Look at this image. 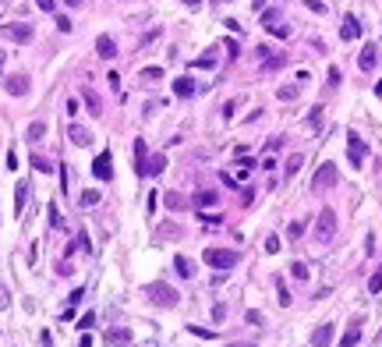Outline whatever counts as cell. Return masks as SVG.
<instances>
[{"label":"cell","instance_id":"1","mask_svg":"<svg viewBox=\"0 0 382 347\" xmlns=\"http://www.w3.org/2000/svg\"><path fill=\"white\" fill-rule=\"evenodd\" d=\"M145 298H149L152 305H160V308H174V305L181 301V294H177L170 284H163V280L149 284V287H145Z\"/></svg>","mask_w":382,"mask_h":347},{"label":"cell","instance_id":"2","mask_svg":"<svg viewBox=\"0 0 382 347\" xmlns=\"http://www.w3.org/2000/svg\"><path fill=\"white\" fill-rule=\"evenodd\" d=\"M212 269H234L237 262H241V252H234V248H205V255H202Z\"/></svg>","mask_w":382,"mask_h":347},{"label":"cell","instance_id":"3","mask_svg":"<svg viewBox=\"0 0 382 347\" xmlns=\"http://www.w3.org/2000/svg\"><path fill=\"white\" fill-rule=\"evenodd\" d=\"M347 160H351V167H365V160H368V145H365V138L358 135V131H347Z\"/></svg>","mask_w":382,"mask_h":347},{"label":"cell","instance_id":"4","mask_svg":"<svg viewBox=\"0 0 382 347\" xmlns=\"http://www.w3.org/2000/svg\"><path fill=\"white\" fill-rule=\"evenodd\" d=\"M336 181H340V174H336V163H322V167H319V174L312 177V191H315V195H322V191L336 188Z\"/></svg>","mask_w":382,"mask_h":347},{"label":"cell","instance_id":"5","mask_svg":"<svg viewBox=\"0 0 382 347\" xmlns=\"http://www.w3.org/2000/svg\"><path fill=\"white\" fill-rule=\"evenodd\" d=\"M319 230H315V238L326 245V241H333V234H336V213L326 206V209H319V223H315Z\"/></svg>","mask_w":382,"mask_h":347},{"label":"cell","instance_id":"6","mask_svg":"<svg viewBox=\"0 0 382 347\" xmlns=\"http://www.w3.org/2000/svg\"><path fill=\"white\" fill-rule=\"evenodd\" d=\"M92 177H96V181H110V177H113V152H110V149H103L99 156L92 160Z\"/></svg>","mask_w":382,"mask_h":347},{"label":"cell","instance_id":"7","mask_svg":"<svg viewBox=\"0 0 382 347\" xmlns=\"http://www.w3.org/2000/svg\"><path fill=\"white\" fill-rule=\"evenodd\" d=\"M361 326H365V319L354 316V319L347 323V330H343V337H340L336 347H358V344H361Z\"/></svg>","mask_w":382,"mask_h":347},{"label":"cell","instance_id":"8","mask_svg":"<svg viewBox=\"0 0 382 347\" xmlns=\"http://www.w3.org/2000/svg\"><path fill=\"white\" fill-rule=\"evenodd\" d=\"M4 35L11 43H32V25H25V21H11V25H4Z\"/></svg>","mask_w":382,"mask_h":347},{"label":"cell","instance_id":"9","mask_svg":"<svg viewBox=\"0 0 382 347\" xmlns=\"http://www.w3.org/2000/svg\"><path fill=\"white\" fill-rule=\"evenodd\" d=\"M333 340H336V326L333 323H319L312 330V347H329Z\"/></svg>","mask_w":382,"mask_h":347},{"label":"cell","instance_id":"10","mask_svg":"<svg viewBox=\"0 0 382 347\" xmlns=\"http://www.w3.org/2000/svg\"><path fill=\"white\" fill-rule=\"evenodd\" d=\"M28 85H32V78H28L25 71H18V74H7V78H4V89H7L11 96H25V92H28Z\"/></svg>","mask_w":382,"mask_h":347},{"label":"cell","instance_id":"11","mask_svg":"<svg viewBox=\"0 0 382 347\" xmlns=\"http://www.w3.org/2000/svg\"><path fill=\"white\" fill-rule=\"evenodd\" d=\"M103 344H110V347H128V344H131V330H128V326H110V330L103 333Z\"/></svg>","mask_w":382,"mask_h":347},{"label":"cell","instance_id":"12","mask_svg":"<svg viewBox=\"0 0 382 347\" xmlns=\"http://www.w3.org/2000/svg\"><path fill=\"white\" fill-rule=\"evenodd\" d=\"M216 202H219V191L216 188H202V191L191 195V209H212Z\"/></svg>","mask_w":382,"mask_h":347},{"label":"cell","instance_id":"13","mask_svg":"<svg viewBox=\"0 0 382 347\" xmlns=\"http://www.w3.org/2000/svg\"><path fill=\"white\" fill-rule=\"evenodd\" d=\"M131 145H135V174L145 177V170H149V149H145V138H135Z\"/></svg>","mask_w":382,"mask_h":347},{"label":"cell","instance_id":"14","mask_svg":"<svg viewBox=\"0 0 382 347\" xmlns=\"http://www.w3.org/2000/svg\"><path fill=\"white\" fill-rule=\"evenodd\" d=\"M375 64H379V46L375 43H365L361 46V57H358V67L361 71H375Z\"/></svg>","mask_w":382,"mask_h":347},{"label":"cell","instance_id":"15","mask_svg":"<svg viewBox=\"0 0 382 347\" xmlns=\"http://www.w3.org/2000/svg\"><path fill=\"white\" fill-rule=\"evenodd\" d=\"M340 35H343V39H347V43H354V39H358V35H361V21H358L354 14H343V25H340Z\"/></svg>","mask_w":382,"mask_h":347},{"label":"cell","instance_id":"16","mask_svg":"<svg viewBox=\"0 0 382 347\" xmlns=\"http://www.w3.org/2000/svg\"><path fill=\"white\" fill-rule=\"evenodd\" d=\"M67 138H71L74 145H92V131H89L85 124H67Z\"/></svg>","mask_w":382,"mask_h":347},{"label":"cell","instance_id":"17","mask_svg":"<svg viewBox=\"0 0 382 347\" xmlns=\"http://www.w3.org/2000/svg\"><path fill=\"white\" fill-rule=\"evenodd\" d=\"M163 206H167L170 213H181V209H188V206H191V199H184L181 191H167V195H163Z\"/></svg>","mask_w":382,"mask_h":347},{"label":"cell","instance_id":"18","mask_svg":"<svg viewBox=\"0 0 382 347\" xmlns=\"http://www.w3.org/2000/svg\"><path fill=\"white\" fill-rule=\"evenodd\" d=\"M96 53L103 60H113V57H117V43H113L110 35H99V39H96Z\"/></svg>","mask_w":382,"mask_h":347},{"label":"cell","instance_id":"19","mask_svg":"<svg viewBox=\"0 0 382 347\" xmlns=\"http://www.w3.org/2000/svg\"><path fill=\"white\" fill-rule=\"evenodd\" d=\"M216 60H219V46H209L205 53H198L191 60V67H216Z\"/></svg>","mask_w":382,"mask_h":347},{"label":"cell","instance_id":"20","mask_svg":"<svg viewBox=\"0 0 382 347\" xmlns=\"http://www.w3.org/2000/svg\"><path fill=\"white\" fill-rule=\"evenodd\" d=\"M25 202H28V181H18V188H14V216L25 213Z\"/></svg>","mask_w":382,"mask_h":347},{"label":"cell","instance_id":"21","mask_svg":"<svg viewBox=\"0 0 382 347\" xmlns=\"http://www.w3.org/2000/svg\"><path fill=\"white\" fill-rule=\"evenodd\" d=\"M167 170V156H163V152H152V156H149V170H145V177H160Z\"/></svg>","mask_w":382,"mask_h":347},{"label":"cell","instance_id":"22","mask_svg":"<svg viewBox=\"0 0 382 347\" xmlns=\"http://www.w3.org/2000/svg\"><path fill=\"white\" fill-rule=\"evenodd\" d=\"M174 96H181V99H188V96H195V82L188 78V74H181V78L174 82Z\"/></svg>","mask_w":382,"mask_h":347},{"label":"cell","instance_id":"23","mask_svg":"<svg viewBox=\"0 0 382 347\" xmlns=\"http://www.w3.org/2000/svg\"><path fill=\"white\" fill-rule=\"evenodd\" d=\"M174 269H177V273H181L184 280H191V277H195V262H191L188 255H177V259H174Z\"/></svg>","mask_w":382,"mask_h":347},{"label":"cell","instance_id":"24","mask_svg":"<svg viewBox=\"0 0 382 347\" xmlns=\"http://www.w3.org/2000/svg\"><path fill=\"white\" fill-rule=\"evenodd\" d=\"M301 167H304V152H290L287 163H283V174H297Z\"/></svg>","mask_w":382,"mask_h":347},{"label":"cell","instance_id":"25","mask_svg":"<svg viewBox=\"0 0 382 347\" xmlns=\"http://www.w3.org/2000/svg\"><path fill=\"white\" fill-rule=\"evenodd\" d=\"M304 230H308V220H294V223L287 227V241H297Z\"/></svg>","mask_w":382,"mask_h":347},{"label":"cell","instance_id":"26","mask_svg":"<svg viewBox=\"0 0 382 347\" xmlns=\"http://www.w3.org/2000/svg\"><path fill=\"white\" fill-rule=\"evenodd\" d=\"M43 135H46V124H43V121H32V124H28V131H25V138H28V142H39Z\"/></svg>","mask_w":382,"mask_h":347},{"label":"cell","instance_id":"27","mask_svg":"<svg viewBox=\"0 0 382 347\" xmlns=\"http://www.w3.org/2000/svg\"><path fill=\"white\" fill-rule=\"evenodd\" d=\"M99 202H103V195L89 188V191H82V202H78V206H82V209H92V206H99Z\"/></svg>","mask_w":382,"mask_h":347},{"label":"cell","instance_id":"28","mask_svg":"<svg viewBox=\"0 0 382 347\" xmlns=\"http://www.w3.org/2000/svg\"><path fill=\"white\" fill-rule=\"evenodd\" d=\"M262 25H265V28L280 25V7H273V11H262Z\"/></svg>","mask_w":382,"mask_h":347},{"label":"cell","instance_id":"29","mask_svg":"<svg viewBox=\"0 0 382 347\" xmlns=\"http://www.w3.org/2000/svg\"><path fill=\"white\" fill-rule=\"evenodd\" d=\"M308 128H312V131L322 128V106H312V113H308Z\"/></svg>","mask_w":382,"mask_h":347},{"label":"cell","instance_id":"30","mask_svg":"<svg viewBox=\"0 0 382 347\" xmlns=\"http://www.w3.org/2000/svg\"><path fill=\"white\" fill-rule=\"evenodd\" d=\"M276 99L290 103V99H297V89H294V85H280V89H276Z\"/></svg>","mask_w":382,"mask_h":347},{"label":"cell","instance_id":"31","mask_svg":"<svg viewBox=\"0 0 382 347\" xmlns=\"http://www.w3.org/2000/svg\"><path fill=\"white\" fill-rule=\"evenodd\" d=\"M82 96H85V103H89V110H92V113H99V110H103V103H99V96H96L92 89H85Z\"/></svg>","mask_w":382,"mask_h":347},{"label":"cell","instance_id":"32","mask_svg":"<svg viewBox=\"0 0 382 347\" xmlns=\"http://www.w3.org/2000/svg\"><path fill=\"white\" fill-rule=\"evenodd\" d=\"M283 64H287V57H283V53H273L269 60H265V71H280Z\"/></svg>","mask_w":382,"mask_h":347},{"label":"cell","instance_id":"33","mask_svg":"<svg viewBox=\"0 0 382 347\" xmlns=\"http://www.w3.org/2000/svg\"><path fill=\"white\" fill-rule=\"evenodd\" d=\"M32 167L39 170V174H50V170H53V163H50V160H43V156H32Z\"/></svg>","mask_w":382,"mask_h":347},{"label":"cell","instance_id":"34","mask_svg":"<svg viewBox=\"0 0 382 347\" xmlns=\"http://www.w3.org/2000/svg\"><path fill=\"white\" fill-rule=\"evenodd\" d=\"M368 291H372V294H379V291H382V269H375V273H372V280H368Z\"/></svg>","mask_w":382,"mask_h":347},{"label":"cell","instance_id":"35","mask_svg":"<svg viewBox=\"0 0 382 347\" xmlns=\"http://www.w3.org/2000/svg\"><path fill=\"white\" fill-rule=\"evenodd\" d=\"M92 326H96V312H85V316L78 319V330L85 333V330H92Z\"/></svg>","mask_w":382,"mask_h":347},{"label":"cell","instance_id":"36","mask_svg":"<svg viewBox=\"0 0 382 347\" xmlns=\"http://www.w3.org/2000/svg\"><path fill=\"white\" fill-rule=\"evenodd\" d=\"M290 273H294L297 280H308V266H304V262H294V266H290Z\"/></svg>","mask_w":382,"mask_h":347},{"label":"cell","instance_id":"37","mask_svg":"<svg viewBox=\"0 0 382 347\" xmlns=\"http://www.w3.org/2000/svg\"><path fill=\"white\" fill-rule=\"evenodd\" d=\"M223 46H226V53H230V60H237V57H241V46H237V39H226Z\"/></svg>","mask_w":382,"mask_h":347},{"label":"cell","instance_id":"38","mask_svg":"<svg viewBox=\"0 0 382 347\" xmlns=\"http://www.w3.org/2000/svg\"><path fill=\"white\" fill-rule=\"evenodd\" d=\"M142 78H149V82H156V78H163V67H145V71H142Z\"/></svg>","mask_w":382,"mask_h":347},{"label":"cell","instance_id":"39","mask_svg":"<svg viewBox=\"0 0 382 347\" xmlns=\"http://www.w3.org/2000/svg\"><path fill=\"white\" fill-rule=\"evenodd\" d=\"M50 227H53V230L60 227V209H57V202H50Z\"/></svg>","mask_w":382,"mask_h":347},{"label":"cell","instance_id":"40","mask_svg":"<svg viewBox=\"0 0 382 347\" xmlns=\"http://www.w3.org/2000/svg\"><path fill=\"white\" fill-rule=\"evenodd\" d=\"M304 4H308V11H315V14H326V4H322V0H304Z\"/></svg>","mask_w":382,"mask_h":347},{"label":"cell","instance_id":"41","mask_svg":"<svg viewBox=\"0 0 382 347\" xmlns=\"http://www.w3.org/2000/svg\"><path fill=\"white\" fill-rule=\"evenodd\" d=\"M265 252L276 255V252H280V238H265Z\"/></svg>","mask_w":382,"mask_h":347},{"label":"cell","instance_id":"42","mask_svg":"<svg viewBox=\"0 0 382 347\" xmlns=\"http://www.w3.org/2000/svg\"><path fill=\"white\" fill-rule=\"evenodd\" d=\"M226 319V308L223 305H212V323H223Z\"/></svg>","mask_w":382,"mask_h":347},{"label":"cell","instance_id":"43","mask_svg":"<svg viewBox=\"0 0 382 347\" xmlns=\"http://www.w3.org/2000/svg\"><path fill=\"white\" fill-rule=\"evenodd\" d=\"M269 32H273V35H276V39H287V35H290V28H287V25H273V28H269Z\"/></svg>","mask_w":382,"mask_h":347},{"label":"cell","instance_id":"44","mask_svg":"<svg viewBox=\"0 0 382 347\" xmlns=\"http://www.w3.org/2000/svg\"><path fill=\"white\" fill-rule=\"evenodd\" d=\"M283 145V135H276V138H265V149H269V152H276Z\"/></svg>","mask_w":382,"mask_h":347},{"label":"cell","instance_id":"45","mask_svg":"<svg viewBox=\"0 0 382 347\" xmlns=\"http://www.w3.org/2000/svg\"><path fill=\"white\" fill-rule=\"evenodd\" d=\"M57 28H60V32H71V18H67V14H57Z\"/></svg>","mask_w":382,"mask_h":347},{"label":"cell","instance_id":"46","mask_svg":"<svg viewBox=\"0 0 382 347\" xmlns=\"http://www.w3.org/2000/svg\"><path fill=\"white\" fill-rule=\"evenodd\" d=\"M276 287H280V305H290V301H294V298H290V291H287V287H283V280H280V284H276Z\"/></svg>","mask_w":382,"mask_h":347},{"label":"cell","instance_id":"47","mask_svg":"<svg viewBox=\"0 0 382 347\" xmlns=\"http://www.w3.org/2000/svg\"><path fill=\"white\" fill-rule=\"evenodd\" d=\"M326 82H329V85H340V67H329V74H326Z\"/></svg>","mask_w":382,"mask_h":347},{"label":"cell","instance_id":"48","mask_svg":"<svg viewBox=\"0 0 382 347\" xmlns=\"http://www.w3.org/2000/svg\"><path fill=\"white\" fill-rule=\"evenodd\" d=\"M188 333H195V337H205V340L212 337V330H202V326H188Z\"/></svg>","mask_w":382,"mask_h":347},{"label":"cell","instance_id":"49","mask_svg":"<svg viewBox=\"0 0 382 347\" xmlns=\"http://www.w3.org/2000/svg\"><path fill=\"white\" fill-rule=\"evenodd\" d=\"M35 7H39V11H57L53 0H35Z\"/></svg>","mask_w":382,"mask_h":347},{"label":"cell","instance_id":"50","mask_svg":"<svg viewBox=\"0 0 382 347\" xmlns=\"http://www.w3.org/2000/svg\"><path fill=\"white\" fill-rule=\"evenodd\" d=\"M7 305H11V294H7L4 284H0V308H7Z\"/></svg>","mask_w":382,"mask_h":347},{"label":"cell","instance_id":"51","mask_svg":"<svg viewBox=\"0 0 382 347\" xmlns=\"http://www.w3.org/2000/svg\"><path fill=\"white\" fill-rule=\"evenodd\" d=\"M71 319H74V305H67L64 312H60V323H71Z\"/></svg>","mask_w":382,"mask_h":347},{"label":"cell","instance_id":"52","mask_svg":"<svg viewBox=\"0 0 382 347\" xmlns=\"http://www.w3.org/2000/svg\"><path fill=\"white\" fill-rule=\"evenodd\" d=\"M234 110H237V103L230 99V103H226V106H223V117H226V121H230V117H234Z\"/></svg>","mask_w":382,"mask_h":347},{"label":"cell","instance_id":"53","mask_svg":"<svg viewBox=\"0 0 382 347\" xmlns=\"http://www.w3.org/2000/svg\"><path fill=\"white\" fill-rule=\"evenodd\" d=\"M251 199H255V188H244V191H241V202H244V206H248V202H251Z\"/></svg>","mask_w":382,"mask_h":347},{"label":"cell","instance_id":"54","mask_svg":"<svg viewBox=\"0 0 382 347\" xmlns=\"http://www.w3.org/2000/svg\"><path fill=\"white\" fill-rule=\"evenodd\" d=\"M78 347H92V337H89V333H82V340H78Z\"/></svg>","mask_w":382,"mask_h":347},{"label":"cell","instance_id":"55","mask_svg":"<svg viewBox=\"0 0 382 347\" xmlns=\"http://www.w3.org/2000/svg\"><path fill=\"white\" fill-rule=\"evenodd\" d=\"M181 4H188V7H198V4H202V0H181Z\"/></svg>","mask_w":382,"mask_h":347},{"label":"cell","instance_id":"56","mask_svg":"<svg viewBox=\"0 0 382 347\" xmlns=\"http://www.w3.org/2000/svg\"><path fill=\"white\" fill-rule=\"evenodd\" d=\"M226 347H258V344H248V340H244V344H226Z\"/></svg>","mask_w":382,"mask_h":347},{"label":"cell","instance_id":"57","mask_svg":"<svg viewBox=\"0 0 382 347\" xmlns=\"http://www.w3.org/2000/svg\"><path fill=\"white\" fill-rule=\"evenodd\" d=\"M64 4H67V7H78V4H82V0H64Z\"/></svg>","mask_w":382,"mask_h":347},{"label":"cell","instance_id":"58","mask_svg":"<svg viewBox=\"0 0 382 347\" xmlns=\"http://www.w3.org/2000/svg\"><path fill=\"white\" fill-rule=\"evenodd\" d=\"M4 60H7V53H4V50H0V71H4Z\"/></svg>","mask_w":382,"mask_h":347},{"label":"cell","instance_id":"59","mask_svg":"<svg viewBox=\"0 0 382 347\" xmlns=\"http://www.w3.org/2000/svg\"><path fill=\"white\" fill-rule=\"evenodd\" d=\"M375 96H382V78H379V85H375Z\"/></svg>","mask_w":382,"mask_h":347},{"label":"cell","instance_id":"60","mask_svg":"<svg viewBox=\"0 0 382 347\" xmlns=\"http://www.w3.org/2000/svg\"><path fill=\"white\" fill-rule=\"evenodd\" d=\"M216 4H226V0H216Z\"/></svg>","mask_w":382,"mask_h":347}]
</instances>
